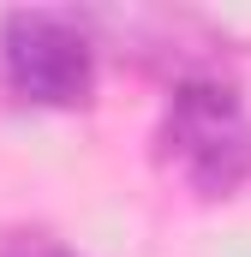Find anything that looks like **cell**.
Segmentation results:
<instances>
[{
  "mask_svg": "<svg viewBox=\"0 0 251 257\" xmlns=\"http://www.w3.org/2000/svg\"><path fill=\"white\" fill-rule=\"evenodd\" d=\"M0 257H78V251H66L54 239H24V245H12V251H0Z\"/></svg>",
  "mask_w": 251,
  "mask_h": 257,
  "instance_id": "cell-3",
  "label": "cell"
},
{
  "mask_svg": "<svg viewBox=\"0 0 251 257\" xmlns=\"http://www.w3.org/2000/svg\"><path fill=\"white\" fill-rule=\"evenodd\" d=\"M162 168L180 174L197 197H227L251 180V114L221 72H186L168 96L156 132Z\"/></svg>",
  "mask_w": 251,
  "mask_h": 257,
  "instance_id": "cell-1",
  "label": "cell"
},
{
  "mask_svg": "<svg viewBox=\"0 0 251 257\" xmlns=\"http://www.w3.org/2000/svg\"><path fill=\"white\" fill-rule=\"evenodd\" d=\"M0 84L30 108H78L96 90V24L66 6L6 12Z\"/></svg>",
  "mask_w": 251,
  "mask_h": 257,
  "instance_id": "cell-2",
  "label": "cell"
}]
</instances>
